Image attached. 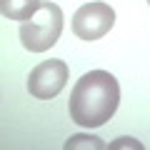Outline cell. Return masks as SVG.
<instances>
[{
  "instance_id": "obj_5",
  "label": "cell",
  "mask_w": 150,
  "mask_h": 150,
  "mask_svg": "<svg viewBox=\"0 0 150 150\" xmlns=\"http://www.w3.org/2000/svg\"><path fill=\"white\" fill-rule=\"evenodd\" d=\"M40 0H0V10L8 20H30L40 10Z\"/></svg>"
},
{
  "instance_id": "obj_1",
  "label": "cell",
  "mask_w": 150,
  "mask_h": 150,
  "mask_svg": "<svg viewBox=\"0 0 150 150\" xmlns=\"http://www.w3.org/2000/svg\"><path fill=\"white\" fill-rule=\"evenodd\" d=\"M120 103V85L108 70H90L75 83L70 93V120L83 128H100L115 115Z\"/></svg>"
},
{
  "instance_id": "obj_3",
  "label": "cell",
  "mask_w": 150,
  "mask_h": 150,
  "mask_svg": "<svg viewBox=\"0 0 150 150\" xmlns=\"http://www.w3.org/2000/svg\"><path fill=\"white\" fill-rule=\"evenodd\" d=\"M115 25V10L108 3H85L73 15V33L80 40H100Z\"/></svg>"
},
{
  "instance_id": "obj_6",
  "label": "cell",
  "mask_w": 150,
  "mask_h": 150,
  "mask_svg": "<svg viewBox=\"0 0 150 150\" xmlns=\"http://www.w3.org/2000/svg\"><path fill=\"white\" fill-rule=\"evenodd\" d=\"M78 145H93V148H103L100 138H93V135H75V138H70L68 143H65V148H78Z\"/></svg>"
},
{
  "instance_id": "obj_2",
  "label": "cell",
  "mask_w": 150,
  "mask_h": 150,
  "mask_svg": "<svg viewBox=\"0 0 150 150\" xmlns=\"http://www.w3.org/2000/svg\"><path fill=\"white\" fill-rule=\"evenodd\" d=\"M63 33V10L55 3H43L40 10L20 25V43L30 53H45L58 43Z\"/></svg>"
},
{
  "instance_id": "obj_7",
  "label": "cell",
  "mask_w": 150,
  "mask_h": 150,
  "mask_svg": "<svg viewBox=\"0 0 150 150\" xmlns=\"http://www.w3.org/2000/svg\"><path fill=\"white\" fill-rule=\"evenodd\" d=\"M148 5H150V0H148Z\"/></svg>"
},
{
  "instance_id": "obj_4",
  "label": "cell",
  "mask_w": 150,
  "mask_h": 150,
  "mask_svg": "<svg viewBox=\"0 0 150 150\" xmlns=\"http://www.w3.org/2000/svg\"><path fill=\"white\" fill-rule=\"evenodd\" d=\"M65 83H68V65H65V60L50 58L30 70L28 90L38 100H50V98H55L65 88Z\"/></svg>"
}]
</instances>
